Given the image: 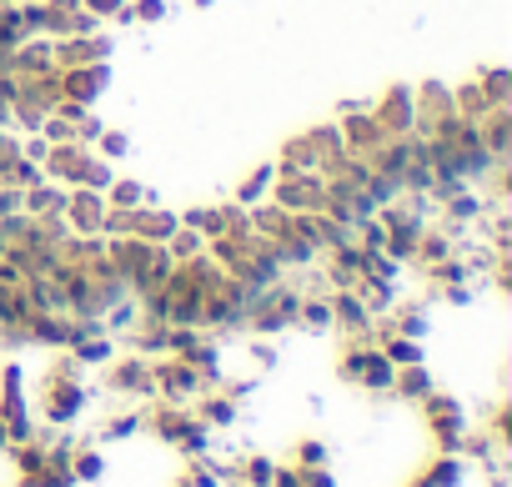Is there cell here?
I'll return each instance as SVG.
<instances>
[{
    "mask_svg": "<svg viewBox=\"0 0 512 487\" xmlns=\"http://www.w3.org/2000/svg\"><path fill=\"white\" fill-rule=\"evenodd\" d=\"M91 402H96L91 372L71 352H56L51 367L41 372V382H36V417H41V427H76V422H86Z\"/></svg>",
    "mask_w": 512,
    "mask_h": 487,
    "instance_id": "6da1fadb",
    "label": "cell"
},
{
    "mask_svg": "<svg viewBox=\"0 0 512 487\" xmlns=\"http://www.w3.org/2000/svg\"><path fill=\"white\" fill-rule=\"evenodd\" d=\"M337 377H342L347 387H362L367 397H392L397 367L382 357L377 342H342V352H337Z\"/></svg>",
    "mask_w": 512,
    "mask_h": 487,
    "instance_id": "7a4b0ae2",
    "label": "cell"
},
{
    "mask_svg": "<svg viewBox=\"0 0 512 487\" xmlns=\"http://www.w3.org/2000/svg\"><path fill=\"white\" fill-rule=\"evenodd\" d=\"M417 407H422V422H427L432 447H437V452H462V437L472 432V412L462 407V397H452V392L432 387Z\"/></svg>",
    "mask_w": 512,
    "mask_h": 487,
    "instance_id": "3957f363",
    "label": "cell"
},
{
    "mask_svg": "<svg viewBox=\"0 0 512 487\" xmlns=\"http://www.w3.org/2000/svg\"><path fill=\"white\" fill-rule=\"evenodd\" d=\"M101 392L116 397V402H131V407L156 402V387H151V357L121 347V352L101 367Z\"/></svg>",
    "mask_w": 512,
    "mask_h": 487,
    "instance_id": "277c9868",
    "label": "cell"
},
{
    "mask_svg": "<svg viewBox=\"0 0 512 487\" xmlns=\"http://www.w3.org/2000/svg\"><path fill=\"white\" fill-rule=\"evenodd\" d=\"M151 387H156L161 402L191 407V402L206 392V377H201L186 357H151Z\"/></svg>",
    "mask_w": 512,
    "mask_h": 487,
    "instance_id": "5b68a950",
    "label": "cell"
},
{
    "mask_svg": "<svg viewBox=\"0 0 512 487\" xmlns=\"http://www.w3.org/2000/svg\"><path fill=\"white\" fill-rule=\"evenodd\" d=\"M372 121H377V131L387 136V141H397V136H412V121H417V101H412V86L407 81H397V86H387L372 106Z\"/></svg>",
    "mask_w": 512,
    "mask_h": 487,
    "instance_id": "8992f818",
    "label": "cell"
},
{
    "mask_svg": "<svg viewBox=\"0 0 512 487\" xmlns=\"http://www.w3.org/2000/svg\"><path fill=\"white\" fill-rule=\"evenodd\" d=\"M111 56H116L111 26H106V31H96V36H56V41H51V61H56V71L96 66V61H111Z\"/></svg>",
    "mask_w": 512,
    "mask_h": 487,
    "instance_id": "52a82bcc",
    "label": "cell"
},
{
    "mask_svg": "<svg viewBox=\"0 0 512 487\" xmlns=\"http://www.w3.org/2000/svg\"><path fill=\"white\" fill-rule=\"evenodd\" d=\"M267 201L282 206V211H312V216H317L322 201H327V181H322V171H307V176H277Z\"/></svg>",
    "mask_w": 512,
    "mask_h": 487,
    "instance_id": "ba28073f",
    "label": "cell"
},
{
    "mask_svg": "<svg viewBox=\"0 0 512 487\" xmlns=\"http://www.w3.org/2000/svg\"><path fill=\"white\" fill-rule=\"evenodd\" d=\"M327 302H332V332H342V342H372V322L377 317L352 287L327 292Z\"/></svg>",
    "mask_w": 512,
    "mask_h": 487,
    "instance_id": "9c48e42d",
    "label": "cell"
},
{
    "mask_svg": "<svg viewBox=\"0 0 512 487\" xmlns=\"http://www.w3.org/2000/svg\"><path fill=\"white\" fill-rule=\"evenodd\" d=\"M61 221L71 236H101V221H106V196L91 191V186H66V206H61Z\"/></svg>",
    "mask_w": 512,
    "mask_h": 487,
    "instance_id": "30bf717a",
    "label": "cell"
},
{
    "mask_svg": "<svg viewBox=\"0 0 512 487\" xmlns=\"http://www.w3.org/2000/svg\"><path fill=\"white\" fill-rule=\"evenodd\" d=\"M106 86H111V61L61 71V101H76V106H86V111H96V101L106 96Z\"/></svg>",
    "mask_w": 512,
    "mask_h": 487,
    "instance_id": "8fae6325",
    "label": "cell"
},
{
    "mask_svg": "<svg viewBox=\"0 0 512 487\" xmlns=\"http://www.w3.org/2000/svg\"><path fill=\"white\" fill-rule=\"evenodd\" d=\"M447 257H457V231L452 226H442V221H427L422 226V236H417V252H412V272L422 277V272H432V267H442Z\"/></svg>",
    "mask_w": 512,
    "mask_h": 487,
    "instance_id": "7c38bea8",
    "label": "cell"
},
{
    "mask_svg": "<svg viewBox=\"0 0 512 487\" xmlns=\"http://www.w3.org/2000/svg\"><path fill=\"white\" fill-rule=\"evenodd\" d=\"M191 412H196V422H206L211 432H226V427L241 422V397H231L226 387H206V392L191 402Z\"/></svg>",
    "mask_w": 512,
    "mask_h": 487,
    "instance_id": "4fadbf2b",
    "label": "cell"
},
{
    "mask_svg": "<svg viewBox=\"0 0 512 487\" xmlns=\"http://www.w3.org/2000/svg\"><path fill=\"white\" fill-rule=\"evenodd\" d=\"M86 156H91V146H76V141L51 146V151H46V161H41V176H46V181H56V186H76V181H81Z\"/></svg>",
    "mask_w": 512,
    "mask_h": 487,
    "instance_id": "5bb4252c",
    "label": "cell"
},
{
    "mask_svg": "<svg viewBox=\"0 0 512 487\" xmlns=\"http://www.w3.org/2000/svg\"><path fill=\"white\" fill-rule=\"evenodd\" d=\"M277 176H307V171H322V156H317V146H312V136L307 131H297V136H287L282 141V151H277Z\"/></svg>",
    "mask_w": 512,
    "mask_h": 487,
    "instance_id": "9a60e30c",
    "label": "cell"
},
{
    "mask_svg": "<svg viewBox=\"0 0 512 487\" xmlns=\"http://www.w3.org/2000/svg\"><path fill=\"white\" fill-rule=\"evenodd\" d=\"M61 206H66V186H56V181H36V186L21 191V211L31 221H56Z\"/></svg>",
    "mask_w": 512,
    "mask_h": 487,
    "instance_id": "2e32d148",
    "label": "cell"
},
{
    "mask_svg": "<svg viewBox=\"0 0 512 487\" xmlns=\"http://www.w3.org/2000/svg\"><path fill=\"white\" fill-rule=\"evenodd\" d=\"M477 131H482V146H487V156H512V106H492L482 121H477Z\"/></svg>",
    "mask_w": 512,
    "mask_h": 487,
    "instance_id": "e0dca14e",
    "label": "cell"
},
{
    "mask_svg": "<svg viewBox=\"0 0 512 487\" xmlns=\"http://www.w3.org/2000/svg\"><path fill=\"white\" fill-rule=\"evenodd\" d=\"M106 472H111L106 447H101V442H76V452H71V477H76V487H96Z\"/></svg>",
    "mask_w": 512,
    "mask_h": 487,
    "instance_id": "ac0fdd59",
    "label": "cell"
},
{
    "mask_svg": "<svg viewBox=\"0 0 512 487\" xmlns=\"http://www.w3.org/2000/svg\"><path fill=\"white\" fill-rule=\"evenodd\" d=\"M432 387H437V377H432L427 362H417V367H397V377H392V397L407 402V407H417Z\"/></svg>",
    "mask_w": 512,
    "mask_h": 487,
    "instance_id": "d6986e66",
    "label": "cell"
},
{
    "mask_svg": "<svg viewBox=\"0 0 512 487\" xmlns=\"http://www.w3.org/2000/svg\"><path fill=\"white\" fill-rule=\"evenodd\" d=\"M141 437V407H111L101 422H96V442H131Z\"/></svg>",
    "mask_w": 512,
    "mask_h": 487,
    "instance_id": "ffe728a7",
    "label": "cell"
},
{
    "mask_svg": "<svg viewBox=\"0 0 512 487\" xmlns=\"http://www.w3.org/2000/svg\"><path fill=\"white\" fill-rule=\"evenodd\" d=\"M101 196H106V206H116V211H136V206H151V201H156V191H151L146 181H136V176H111V186H106Z\"/></svg>",
    "mask_w": 512,
    "mask_h": 487,
    "instance_id": "44dd1931",
    "label": "cell"
},
{
    "mask_svg": "<svg viewBox=\"0 0 512 487\" xmlns=\"http://www.w3.org/2000/svg\"><path fill=\"white\" fill-rule=\"evenodd\" d=\"M272 181H277V166L262 161L251 176H241V181L231 186V201H236V206H262V201L272 196Z\"/></svg>",
    "mask_w": 512,
    "mask_h": 487,
    "instance_id": "7402d4cb",
    "label": "cell"
},
{
    "mask_svg": "<svg viewBox=\"0 0 512 487\" xmlns=\"http://www.w3.org/2000/svg\"><path fill=\"white\" fill-rule=\"evenodd\" d=\"M292 332L327 337V332H332V302L317 297V292H302V307H297V327H292Z\"/></svg>",
    "mask_w": 512,
    "mask_h": 487,
    "instance_id": "603a6c76",
    "label": "cell"
},
{
    "mask_svg": "<svg viewBox=\"0 0 512 487\" xmlns=\"http://www.w3.org/2000/svg\"><path fill=\"white\" fill-rule=\"evenodd\" d=\"M66 352H71V357H76L86 372H101V367L121 352V342H116L111 332H96V337H86V342H76V347H66Z\"/></svg>",
    "mask_w": 512,
    "mask_h": 487,
    "instance_id": "cb8c5ba5",
    "label": "cell"
},
{
    "mask_svg": "<svg viewBox=\"0 0 512 487\" xmlns=\"http://www.w3.org/2000/svg\"><path fill=\"white\" fill-rule=\"evenodd\" d=\"M452 111H457V116H467V121H482V116L492 111V101L482 96L477 76H467V81H457V86H452Z\"/></svg>",
    "mask_w": 512,
    "mask_h": 487,
    "instance_id": "d4e9b609",
    "label": "cell"
},
{
    "mask_svg": "<svg viewBox=\"0 0 512 487\" xmlns=\"http://www.w3.org/2000/svg\"><path fill=\"white\" fill-rule=\"evenodd\" d=\"M161 247H166V257H171V262H191V257H201V252H206V236H201V231H191V226H176V231L161 241Z\"/></svg>",
    "mask_w": 512,
    "mask_h": 487,
    "instance_id": "484cf974",
    "label": "cell"
},
{
    "mask_svg": "<svg viewBox=\"0 0 512 487\" xmlns=\"http://www.w3.org/2000/svg\"><path fill=\"white\" fill-rule=\"evenodd\" d=\"M477 86H482V96H487L492 106H512V71H507V66L477 71Z\"/></svg>",
    "mask_w": 512,
    "mask_h": 487,
    "instance_id": "4316f807",
    "label": "cell"
},
{
    "mask_svg": "<svg viewBox=\"0 0 512 487\" xmlns=\"http://www.w3.org/2000/svg\"><path fill=\"white\" fill-rule=\"evenodd\" d=\"M307 136H312V146H317V156H322V171H327L332 161H342V156H347V146H342V131H337V121H322V126H312Z\"/></svg>",
    "mask_w": 512,
    "mask_h": 487,
    "instance_id": "83f0119b",
    "label": "cell"
},
{
    "mask_svg": "<svg viewBox=\"0 0 512 487\" xmlns=\"http://www.w3.org/2000/svg\"><path fill=\"white\" fill-rule=\"evenodd\" d=\"M101 161H126L131 156V136L121 131V126H106L101 136H96V146H91Z\"/></svg>",
    "mask_w": 512,
    "mask_h": 487,
    "instance_id": "f1b7e54d",
    "label": "cell"
},
{
    "mask_svg": "<svg viewBox=\"0 0 512 487\" xmlns=\"http://www.w3.org/2000/svg\"><path fill=\"white\" fill-rule=\"evenodd\" d=\"M327 442L322 437H297V447H292V462L297 467H327Z\"/></svg>",
    "mask_w": 512,
    "mask_h": 487,
    "instance_id": "f546056e",
    "label": "cell"
},
{
    "mask_svg": "<svg viewBox=\"0 0 512 487\" xmlns=\"http://www.w3.org/2000/svg\"><path fill=\"white\" fill-rule=\"evenodd\" d=\"M36 131H41V136H46L51 146H66V141H76V121H66L61 111H51V116H46V121H41Z\"/></svg>",
    "mask_w": 512,
    "mask_h": 487,
    "instance_id": "4dcf8cb0",
    "label": "cell"
},
{
    "mask_svg": "<svg viewBox=\"0 0 512 487\" xmlns=\"http://www.w3.org/2000/svg\"><path fill=\"white\" fill-rule=\"evenodd\" d=\"M131 16H136V26H156L171 16V6L166 0H131Z\"/></svg>",
    "mask_w": 512,
    "mask_h": 487,
    "instance_id": "1f68e13d",
    "label": "cell"
},
{
    "mask_svg": "<svg viewBox=\"0 0 512 487\" xmlns=\"http://www.w3.org/2000/svg\"><path fill=\"white\" fill-rule=\"evenodd\" d=\"M106 131V121L96 116V111H86L81 121H76V146H96V136Z\"/></svg>",
    "mask_w": 512,
    "mask_h": 487,
    "instance_id": "d6a6232c",
    "label": "cell"
},
{
    "mask_svg": "<svg viewBox=\"0 0 512 487\" xmlns=\"http://www.w3.org/2000/svg\"><path fill=\"white\" fill-rule=\"evenodd\" d=\"M101 236H131V211H116V206H106Z\"/></svg>",
    "mask_w": 512,
    "mask_h": 487,
    "instance_id": "836d02e7",
    "label": "cell"
},
{
    "mask_svg": "<svg viewBox=\"0 0 512 487\" xmlns=\"http://www.w3.org/2000/svg\"><path fill=\"white\" fill-rule=\"evenodd\" d=\"M81 6H86V11H91V16L101 21V26H111V16H116V11L126 6V0H81Z\"/></svg>",
    "mask_w": 512,
    "mask_h": 487,
    "instance_id": "e575fe53",
    "label": "cell"
},
{
    "mask_svg": "<svg viewBox=\"0 0 512 487\" xmlns=\"http://www.w3.org/2000/svg\"><path fill=\"white\" fill-rule=\"evenodd\" d=\"M16 211H21V191L16 186H0V221L16 216Z\"/></svg>",
    "mask_w": 512,
    "mask_h": 487,
    "instance_id": "d590c367",
    "label": "cell"
},
{
    "mask_svg": "<svg viewBox=\"0 0 512 487\" xmlns=\"http://www.w3.org/2000/svg\"><path fill=\"white\" fill-rule=\"evenodd\" d=\"M191 6H196V11H206V6H216V0H191Z\"/></svg>",
    "mask_w": 512,
    "mask_h": 487,
    "instance_id": "8d00e7d4",
    "label": "cell"
}]
</instances>
